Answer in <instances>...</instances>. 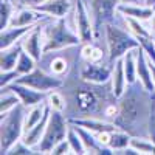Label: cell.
<instances>
[{
	"label": "cell",
	"mask_w": 155,
	"mask_h": 155,
	"mask_svg": "<svg viewBox=\"0 0 155 155\" xmlns=\"http://www.w3.org/2000/svg\"><path fill=\"white\" fill-rule=\"evenodd\" d=\"M78 67L70 71L62 87L64 95L67 98V110L64 113L68 120L82 118V116L104 118L106 107L118 101V98L113 95L110 81L106 84L87 82L79 76Z\"/></svg>",
	"instance_id": "cell-1"
},
{
	"label": "cell",
	"mask_w": 155,
	"mask_h": 155,
	"mask_svg": "<svg viewBox=\"0 0 155 155\" xmlns=\"http://www.w3.org/2000/svg\"><path fill=\"white\" fill-rule=\"evenodd\" d=\"M155 92L150 93L140 81L127 84L126 92L118 98V116L113 120L116 127L132 137H149L147 123Z\"/></svg>",
	"instance_id": "cell-2"
},
{
	"label": "cell",
	"mask_w": 155,
	"mask_h": 155,
	"mask_svg": "<svg viewBox=\"0 0 155 155\" xmlns=\"http://www.w3.org/2000/svg\"><path fill=\"white\" fill-rule=\"evenodd\" d=\"M42 37H44V53L82 45L81 37L74 28L73 11L67 17L47 20L42 28Z\"/></svg>",
	"instance_id": "cell-3"
},
{
	"label": "cell",
	"mask_w": 155,
	"mask_h": 155,
	"mask_svg": "<svg viewBox=\"0 0 155 155\" xmlns=\"http://www.w3.org/2000/svg\"><path fill=\"white\" fill-rule=\"evenodd\" d=\"M104 45L107 50V58L110 64L124 58L130 50L140 48V41L124 25L106 23L104 25Z\"/></svg>",
	"instance_id": "cell-4"
},
{
	"label": "cell",
	"mask_w": 155,
	"mask_h": 155,
	"mask_svg": "<svg viewBox=\"0 0 155 155\" xmlns=\"http://www.w3.org/2000/svg\"><path fill=\"white\" fill-rule=\"evenodd\" d=\"M27 110L28 109L20 102L11 112L2 115V123H0V153L2 155H6L9 149L23 138Z\"/></svg>",
	"instance_id": "cell-5"
},
{
	"label": "cell",
	"mask_w": 155,
	"mask_h": 155,
	"mask_svg": "<svg viewBox=\"0 0 155 155\" xmlns=\"http://www.w3.org/2000/svg\"><path fill=\"white\" fill-rule=\"evenodd\" d=\"M120 3V0H88L87 2L95 25V42L99 44L101 39H104L106 23H118L127 27L124 16L118 12Z\"/></svg>",
	"instance_id": "cell-6"
},
{
	"label": "cell",
	"mask_w": 155,
	"mask_h": 155,
	"mask_svg": "<svg viewBox=\"0 0 155 155\" xmlns=\"http://www.w3.org/2000/svg\"><path fill=\"white\" fill-rule=\"evenodd\" d=\"M68 129H70V121L67 118V115L64 112L51 110L50 120H48V124H47V130L44 134L41 144L37 146L36 150L39 153H51V150H53V147L58 143L67 140Z\"/></svg>",
	"instance_id": "cell-7"
},
{
	"label": "cell",
	"mask_w": 155,
	"mask_h": 155,
	"mask_svg": "<svg viewBox=\"0 0 155 155\" xmlns=\"http://www.w3.org/2000/svg\"><path fill=\"white\" fill-rule=\"evenodd\" d=\"M65 50H59V51H48V53H44L42 59L39 61V67L44 68L45 71L59 76V78H65L70 74V71L79 65L81 62V51L78 54L71 56L68 53H65Z\"/></svg>",
	"instance_id": "cell-8"
},
{
	"label": "cell",
	"mask_w": 155,
	"mask_h": 155,
	"mask_svg": "<svg viewBox=\"0 0 155 155\" xmlns=\"http://www.w3.org/2000/svg\"><path fill=\"white\" fill-rule=\"evenodd\" d=\"M16 82L19 84H23V85H28V87H33L36 90H41V92H51V90H59L64 87L65 84V79L64 78H59V76H54L48 71H45L44 68L41 67H36L31 73L28 74H22L19 76Z\"/></svg>",
	"instance_id": "cell-9"
},
{
	"label": "cell",
	"mask_w": 155,
	"mask_h": 155,
	"mask_svg": "<svg viewBox=\"0 0 155 155\" xmlns=\"http://www.w3.org/2000/svg\"><path fill=\"white\" fill-rule=\"evenodd\" d=\"M73 20H74L76 33L79 34L82 44L95 42V25L85 0H76L74 2Z\"/></svg>",
	"instance_id": "cell-10"
},
{
	"label": "cell",
	"mask_w": 155,
	"mask_h": 155,
	"mask_svg": "<svg viewBox=\"0 0 155 155\" xmlns=\"http://www.w3.org/2000/svg\"><path fill=\"white\" fill-rule=\"evenodd\" d=\"M78 73L87 82H93V84H106L112 79V73H113V64L109 61L104 62H90V61H82L78 67Z\"/></svg>",
	"instance_id": "cell-11"
},
{
	"label": "cell",
	"mask_w": 155,
	"mask_h": 155,
	"mask_svg": "<svg viewBox=\"0 0 155 155\" xmlns=\"http://www.w3.org/2000/svg\"><path fill=\"white\" fill-rule=\"evenodd\" d=\"M11 92H14L19 98H20V102L27 107H33V106H37V104H42V102L47 101V96L48 93L45 92H41V90H36L33 87H28V85H23V84H19V82H12L9 84L8 87H5Z\"/></svg>",
	"instance_id": "cell-12"
},
{
	"label": "cell",
	"mask_w": 155,
	"mask_h": 155,
	"mask_svg": "<svg viewBox=\"0 0 155 155\" xmlns=\"http://www.w3.org/2000/svg\"><path fill=\"white\" fill-rule=\"evenodd\" d=\"M50 20V19H47ZM47 20H42L41 23H37L36 27L22 39V47L23 50L27 51L28 54H31L37 62L42 59L44 56V37H42V28H44V23Z\"/></svg>",
	"instance_id": "cell-13"
},
{
	"label": "cell",
	"mask_w": 155,
	"mask_h": 155,
	"mask_svg": "<svg viewBox=\"0 0 155 155\" xmlns=\"http://www.w3.org/2000/svg\"><path fill=\"white\" fill-rule=\"evenodd\" d=\"M74 8L73 0H47L42 5L36 6L39 12L51 17V19H59V17H67Z\"/></svg>",
	"instance_id": "cell-14"
},
{
	"label": "cell",
	"mask_w": 155,
	"mask_h": 155,
	"mask_svg": "<svg viewBox=\"0 0 155 155\" xmlns=\"http://www.w3.org/2000/svg\"><path fill=\"white\" fill-rule=\"evenodd\" d=\"M68 121L73 126L85 127V129H88V130H92L93 134L118 130V127H116V124L113 121H109V120H104V118H98V116H82V118H71Z\"/></svg>",
	"instance_id": "cell-15"
},
{
	"label": "cell",
	"mask_w": 155,
	"mask_h": 155,
	"mask_svg": "<svg viewBox=\"0 0 155 155\" xmlns=\"http://www.w3.org/2000/svg\"><path fill=\"white\" fill-rule=\"evenodd\" d=\"M51 19L42 12H39L34 8H27V6H20L14 12V16L11 19L9 27H31V25H37L42 20Z\"/></svg>",
	"instance_id": "cell-16"
},
{
	"label": "cell",
	"mask_w": 155,
	"mask_h": 155,
	"mask_svg": "<svg viewBox=\"0 0 155 155\" xmlns=\"http://www.w3.org/2000/svg\"><path fill=\"white\" fill-rule=\"evenodd\" d=\"M137 73H138V81L144 85L147 92L153 93L155 92V82L152 78V70H150V61L147 59L143 48H137Z\"/></svg>",
	"instance_id": "cell-17"
},
{
	"label": "cell",
	"mask_w": 155,
	"mask_h": 155,
	"mask_svg": "<svg viewBox=\"0 0 155 155\" xmlns=\"http://www.w3.org/2000/svg\"><path fill=\"white\" fill-rule=\"evenodd\" d=\"M50 113H51V109H50V106H47V110H45L44 118L39 121L34 127L28 129V130L23 134L22 141H23L25 144H28V146L33 147V149H37V146L41 144V141H42V138H44V134H45V130H47V124H48V120H50Z\"/></svg>",
	"instance_id": "cell-18"
},
{
	"label": "cell",
	"mask_w": 155,
	"mask_h": 155,
	"mask_svg": "<svg viewBox=\"0 0 155 155\" xmlns=\"http://www.w3.org/2000/svg\"><path fill=\"white\" fill-rule=\"evenodd\" d=\"M36 25H31V27H8V28L2 30L0 31V50L9 48L12 45L22 42V39Z\"/></svg>",
	"instance_id": "cell-19"
},
{
	"label": "cell",
	"mask_w": 155,
	"mask_h": 155,
	"mask_svg": "<svg viewBox=\"0 0 155 155\" xmlns=\"http://www.w3.org/2000/svg\"><path fill=\"white\" fill-rule=\"evenodd\" d=\"M153 11L155 8L147 6V5H124L120 3L118 6V12L126 17H134L138 19L141 22H149L153 16Z\"/></svg>",
	"instance_id": "cell-20"
},
{
	"label": "cell",
	"mask_w": 155,
	"mask_h": 155,
	"mask_svg": "<svg viewBox=\"0 0 155 155\" xmlns=\"http://www.w3.org/2000/svg\"><path fill=\"white\" fill-rule=\"evenodd\" d=\"M22 42L12 45L9 48H5V50H0V71H9V70H16V65H17V61H19V56L22 53Z\"/></svg>",
	"instance_id": "cell-21"
},
{
	"label": "cell",
	"mask_w": 155,
	"mask_h": 155,
	"mask_svg": "<svg viewBox=\"0 0 155 155\" xmlns=\"http://www.w3.org/2000/svg\"><path fill=\"white\" fill-rule=\"evenodd\" d=\"M112 90H113V95L116 98H121L123 93L126 92L127 88V79H126V73H124V65H123V58L118 59L113 64V73H112Z\"/></svg>",
	"instance_id": "cell-22"
},
{
	"label": "cell",
	"mask_w": 155,
	"mask_h": 155,
	"mask_svg": "<svg viewBox=\"0 0 155 155\" xmlns=\"http://www.w3.org/2000/svg\"><path fill=\"white\" fill-rule=\"evenodd\" d=\"M123 65L127 84H134L138 81V73H137V50H130L129 53L123 58Z\"/></svg>",
	"instance_id": "cell-23"
},
{
	"label": "cell",
	"mask_w": 155,
	"mask_h": 155,
	"mask_svg": "<svg viewBox=\"0 0 155 155\" xmlns=\"http://www.w3.org/2000/svg\"><path fill=\"white\" fill-rule=\"evenodd\" d=\"M17 5L14 0H0V30L9 27L11 19L17 11Z\"/></svg>",
	"instance_id": "cell-24"
},
{
	"label": "cell",
	"mask_w": 155,
	"mask_h": 155,
	"mask_svg": "<svg viewBox=\"0 0 155 155\" xmlns=\"http://www.w3.org/2000/svg\"><path fill=\"white\" fill-rule=\"evenodd\" d=\"M47 101L42 102V104H37V106H33L27 110V115H25V132L28 130V129L34 127L39 121L44 118L45 115V110H47Z\"/></svg>",
	"instance_id": "cell-25"
},
{
	"label": "cell",
	"mask_w": 155,
	"mask_h": 155,
	"mask_svg": "<svg viewBox=\"0 0 155 155\" xmlns=\"http://www.w3.org/2000/svg\"><path fill=\"white\" fill-rule=\"evenodd\" d=\"M124 20H126V25H127V30L132 34H135L137 37H153L147 22H141L138 19L126 17V16H124Z\"/></svg>",
	"instance_id": "cell-26"
},
{
	"label": "cell",
	"mask_w": 155,
	"mask_h": 155,
	"mask_svg": "<svg viewBox=\"0 0 155 155\" xmlns=\"http://www.w3.org/2000/svg\"><path fill=\"white\" fill-rule=\"evenodd\" d=\"M130 138H132L130 134H127V132L121 130V129H118V130L112 132L109 147L113 149L115 153H118V152H121L123 149H126V147L130 146Z\"/></svg>",
	"instance_id": "cell-27"
},
{
	"label": "cell",
	"mask_w": 155,
	"mask_h": 155,
	"mask_svg": "<svg viewBox=\"0 0 155 155\" xmlns=\"http://www.w3.org/2000/svg\"><path fill=\"white\" fill-rule=\"evenodd\" d=\"M130 146L140 155H155V143L149 137H132Z\"/></svg>",
	"instance_id": "cell-28"
},
{
	"label": "cell",
	"mask_w": 155,
	"mask_h": 155,
	"mask_svg": "<svg viewBox=\"0 0 155 155\" xmlns=\"http://www.w3.org/2000/svg\"><path fill=\"white\" fill-rule=\"evenodd\" d=\"M17 104H20V98L8 88H2V96H0V115H6L11 112Z\"/></svg>",
	"instance_id": "cell-29"
},
{
	"label": "cell",
	"mask_w": 155,
	"mask_h": 155,
	"mask_svg": "<svg viewBox=\"0 0 155 155\" xmlns=\"http://www.w3.org/2000/svg\"><path fill=\"white\" fill-rule=\"evenodd\" d=\"M59 90H51V92H48L47 104L50 106L51 110L65 112L67 110V98H65V95H64V92H59Z\"/></svg>",
	"instance_id": "cell-30"
},
{
	"label": "cell",
	"mask_w": 155,
	"mask_h": 155,
	"mask_svg": "<svg viewBox=\"0 0 155 155\" xmlns=\"http://www.w3.org/2000/svg\"><path fill=\"white\" fill-rule=\"evenodd\" d=\"M37 65H39V62H37L31 54H28L25 50H22V53H20V56H19V61H17V65H16V70L19 71V74H20V76H22V74H28V73H31Z\"/></svg>",
	"instance_id": "cell-31"
},
{
	"label": "cell",
	"mask_w": 155,
	"mask_h": 155,
	"mask_svg": "<svg viewBox=\"0 0 155 155\" xmlns=\"http://www.w3.org/2000/svg\"><path fill=\"white\" fill-rule=\"evenodd\" d=\"M67 140H68V143H70L71 153H74V155H85V153H87L85 146H84V143H82L79 134L76 132V129H74L71 124H70V129H68Z\"/></svg>",
	"instance_id": "cell-32"
},
{
	"label": "cell",
	"mask_w": 155,
	"mask_h": 155,
	"mask_svg": "<svg viewBox=\"0 0 155 155\" xmlns=\"http://www.w3.org/2000/svg\"><path fill=\"white\" fill-rule=\"evenodd\" d=\"M141 48L144 50V53L147 56V59L155 64V39L153 37H138Z\"/></svg>",
	"instance_id": "cell-33"
},
{
	"label": "cell",
	"mask_w": 155,
	"mask_h": 155,
	"mask_svg": "<svg viewBox=\"0 0 155 155\" xmlns=\"http://www.w3.org/2000/svg\"><path fill=\"white\" fill-rule=\"evenodd\" d=\"M34 153H39L36 149L30 147L28 144H25L23 141H17V143L9 149V152L6 155H34Z\"/></svg>",
	"instance_id": "cell-34"
},
{
	"label": "cell",
	"mask_w": 155,
	"mask_h": 155,
	"mask_svg": "<svg viewBox=\"0 0 155 155\" xmlns=\"http://www.w3.org/2000/svg\"><path fill=\"white\" fill-rule=\"evenodd\" d=\"M19 71L17 70H9V71H0V88H5L9 84H12L17 78H19Z\"/></svg>",
	"instance_id": "cell-35"
},
{
	"label": "cell",
	"mask_w": 155,
	"mask_h": 155,
	"mask_svg": "<svg viewBox=\"0 0 155 155\" xmlns=\"http://www.w3.org/2000/svg\"><path fill=\"white\" fill-rule=\"evenodd\" d=\"M51 153H53V155H65V153H71L68 140H64V141H61V143H58V144L53 147Z\"/></svg>",
	"instance_id": "cell-36"
},
{
	"label": "cell",
	"mask_w": 155,
	"mask_h": 155,
	"mask_svg": "<svg viewBox=\"0 0 155 155\" xmlns=\"http://www.w3.org/2000/svg\"><path fill=\"white\" fill-rule=\"evenodd\" d=\"M16 5L20 8V6H27V8H36L39 5H42L44 2H47V0H14Z\"/></svg>",
	"instance_id": "cell-37"
},
{
	"label": "cell",
	"mask_w": 155,
	"mask_h": 155,
	"mask_svg": "<svg viewBox=\"0 0 155 155\" xmlns=\"http://www.w3.org/2000/svg\"><path fill=\"white\" fill-rule=\"evenodd\" d=\"M99 143L102 146H107L109 147V143H110V137H112V132H101V134H96Z\"/></svg>",
	"instance_id": "cell-38"
},
{
	"label": "cell",
	"mask_w": 155,
	"mask_h": 155,
	"mask_svg": "<svg viewBox=\"0 0 155 155\" xmlns=\"http://www.w3.org/2000/svg\"><path fill=\"white\" fill-rule=\"evenodd\" d=\"M124 5H144V0H120Z\"/></svg>",
	"instance_id": "cell-39"
},
{
	"label": "cell",
	"mask_w": 155,
	"mask_h": 155,
	"mask_svg": "<svg viewBox=\"0 0 155 155\" xmlns=\"http://www.w3.org/2000/svg\"><path fill=\"white\" fill-rule=\"evenodd\" d=\"M147 23H149V28H150V31H152V34H153V31H155V11H153V16H152V19H150Z\"/></svg>",
	"instance_id": "cell-40"
},
{
	"label": "cell",
	"mask_w": 155,
	"mask_h": 155,
	"mask_svg": "<svg viewBox=\"0 0 155 155\" xmlns=\"http://www.w3.org/2000/svg\"><path fill=\"white\" fill-rule=\"evenodd\" d=\"M144 5H147V6H152V8H155V0H144Z\"/></svg>",
	"instance_id": "cell-41"
},
{
	"label": "cell",
	"mask_w": 155,
	"mask_h": 155,
	"mask_svg": "<svg viewBox=\"0 0 155 155\" xmlns=\"http://www.w3.org/2000/svg\"><path fill=\"white\" fill-rule=\"evenodd\" d=\"M150 70H152V78H153V82H155V64L150 62Z\"/></svg>",
	"instance_id": "cell-42"
},
{
	"label": "cell",
	"mask_w": 155,
	"mask_h": 155,
	"mask_svg": "<svg viewBox=\"0 0 155 155\" xmlns=\"http://www.w3.org/2000/svg\"><path fill=\"white\" fill-rule=\"evenodd\" d=\"M153 39H155V31H153Z\"/></svg>",
	"instance_id": "cell-43"
},
{
	"label": "cell",
	"mask_w": 155,
	"mask_h": 155,
	"mask_svg": "<svg viewBox=\"0 0 155 155\" xmlns=\"http://www.w3.org/2000/svg\"><path fill=\"white\" fill-rule=\"evenodd\" d=\"M73 2H76V0H73Z\"/></svg>",
	"instance_id": "cell-44"
},
{
	"label": "cell",
	"mask_w": 155,
	"mask_h": 155,
	"mask_svg": "<svg viewBox=\"0 0 155 155\" xmlns=\"http://www.w3.org/2000/svg\"><path fill=\"white\" fill-rule=\"evenodd\" d=\"M85 2H88V0H85Z\"/></svg>",
	"instance_id": "cell-45"
}]
</instances>
